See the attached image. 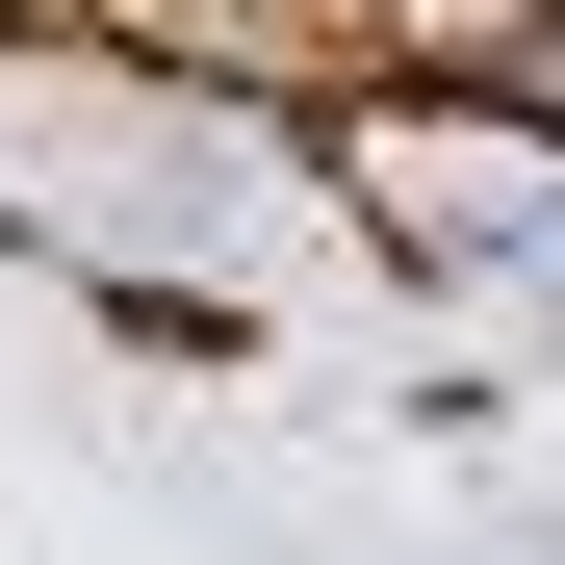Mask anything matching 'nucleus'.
Masks as SVG:
<instances>
[{"label": "nucleus", "instance_id": "nucleus-1", "mask_svg": "<svg viewBox=\"0 0 565 565\" xmlns=\"http://www.w3.org/2000/svg\"><path fill=\"white\" fill-rule=\"evenodd\" d=\"M309 154H334V206L386 257H565V129L514 77H360Z\"/></svg>", "mask_w": 565, "mask_h": 565}, {"label": "nucleus", "instance_id": "nucleus-2", "mask_svg": "<svg viewBox=\"0 0 565 565\" xmlns=\"http://www.w3.org/2000/svg\"><path fill=\"white\" fill-rule=\"evenodd\" d=\"M514 104H540V129H565V0H540V52H514Z\"/></svg>", "mask_w": 565, "mask_h": 565}]
</instances>
